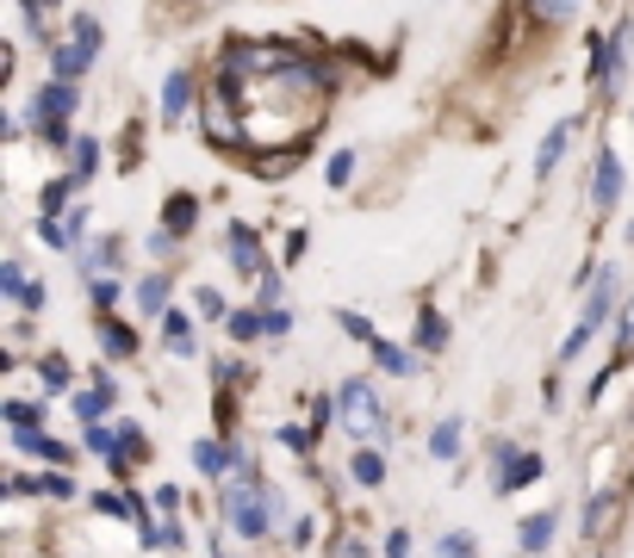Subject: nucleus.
<instances>
[{
    "label": "nucleus",
    "mask_w": 634,
    "mask_h": 558,
    "mask_svg": "<svg viewBox=\"0 0 634 558\" xmlns=\"http://www.w3.org/2000/svg\"><path fill=\"white\" fill-rule=\"evenodd\" d=\"M224 521H231V534L237 540H268L274 527V496L268 484H224Z\"/></svg>",
    "instance_id": "nucleus-1"
},
{
    "label": "nucleus",
    "mask_w": 634,
    "mask_h": 558,
    "mask_svg": "<svg viewBox=\"0 0 634 558\" xmlns=\"http://www.w3.org/2000/svg\"><path fill=\"white\" fill-rule=\"evenodd\" d=\"M75 38L69 44H50V81H69L75 87L88 69H94V56H100V44H106V25H100L94 13H75Z\"/></svg>",
    "instance_id": "nucleus-2"
},
{
    "label": "nucleus",
    "mask_w": 634,
    "mask_h": 558,
    "mask_svg": "<svg viewBox=\"0 0 634 558\" xmlns=\"http://www.w3.org/2000/svg\"><path fill=\"white\" fill-rule=\"evenodd\" d=\"M336 416H342L349 434H361V441H374V447L392 434V416H386V403L374 397L367 379H342V391H336Z\"/></svg>",
    "instance_id": "nucleus-3"
},
{
    "label": "nucleus",
    "mask_w": 634,
    "mask_h": 558,
    "mask_svg": "<svg viewBox=\"0 0 634 558\" xmlns=\"http://www.w3.org/2000/svg\"><path fill=\"white\" fill-rule=\"evenodd\" d=\"M610 317H616V267L603 261L597 267V292L585 298V310H579V329H572L566 341H560V360H579L591 348V335H597L603 323H610Z\"/></svg>",
    "instance_id": "nucleus-4"
},
{
    "label": "nucleus",
    "mask_w": 634,
    "mask_h": 558,
    "mask_svg": "<svg viewBox=\"0 0 634 558\" xmlns=\"http://www.w3.org/2000/svg\"><path fill=\"white\" fill-rule=\"evenodd\" d=\"M81 106V87H69V81H44L32 100V112H25V124H32L38 137H50V131H69V118H75Z\"/></svg>",
    "instance_id": "nucleus-5"
},
{
    "label": "nucleus",
    "mask_w": 634,
    "mask_h": 558,
    "mask_svg": "<svg viewBox=\"0 0 634 558\" xmlns=\"http://www.w3.org/2000/svg\"><path fill=\"white\" fill-rule=\"evenodd\" d=\"M492 490L498 496H517V490H529V484L541 478V453H529V447H517V441H498V453H492Z\"/></svg>",
    "instance_id": "nucleus-6"
},
{
    "label": "nucleus",
    "mask_w": 634,
    "mask_h": 558,
    "mask_svg": "<svg viewBox=\"0 0 634 558\" xmlns=\"http://www.w3.org/2000/svg\"><path fill=\"white\" fill-rule=\"evenodd\" d=\"M224 255H231V267H237L243 279H255V286L274 273V261H268V248H262V230H255V224H231V230H224Z\"/></svg>",
    "instance_id": "nucleus-7"
},
{
    "label": "nucleus",
    "mask_w": 634,
    "mask_h": 558,
    "mask_svg": "<svg viewBox=\"0 0 634 558\" xmlns=\"http://www.w3.org/2000/svg\"><path fill=\"white\" fill-rule=\"evenodd\" d=\"M622 186H628L622 155L610 149V143H597V162H591V205H597V217H610L622 205Z\"/></svg>",
    "instance_id": "nucleus-8"
},
{
    "label": "nucleus",
    "mask_w": 634,
    "mask_h": 558,
    "mask_svg": "<svg viewBox=\"0 0 634 558\" xmlns=\"http://www.w3.org/2000/svg\"><path fill=\"white\" fill-rule=\"evenodd\" d=\"M0 292L13 298V304L25 310V317H38V310L50 304V292L38 286L32 273H25V261H19V255H7V261H0Z\"/></svg>",
    "instance_id": "nucleus-9"
},
{
    "label": "nucleus",
    "mask_w": 634,
    "mask_h": 558,
    "mask_svg": "<svg viewBox=\"0 0 634 558\" xmlns=\"http://www.w3.org/2000/svg\"><path fill=\"white\" fill-rule=\"evenodd\" d=\"M112 403H119V385H112L106 372H94V385H88V391H75V397H69V410H75V422H81V428H100V422L112 416Z\"/></svg>",
    "instance_id": "nucleus-10"
},
{
    "label": "nucleus",
    "mask_w": 634,
    "mask_h": 558,
    "mask_svg": "<svg viewBox=\"0 0 634 558\" xmlns=\"http://www.w3.org/2000/svg\"><path fill=\"white\" fill-rule=\"evenodd\" d=\"M81 447L94 453V459H106L112 478H125V441H119V422H100V428H81Z\"/></svg>",
    "instance_id": "nucleus-11"
},
{
    "label": "nucleus",
    "mask_w": 634,
    "mask_h": 558,
    "mask_svg": "<svg viewBox=\"0 0 634 558\" xmlns=\"http://www.w3.org/2000/svg\"><path fill=\"white\" fill-rule=\"evenodd\" d=\"M131 298H137L143 317H156V323H162V317L175 310V304H168V298H175V279H168V273H143L137 286H131Z\"/></svg>",
    "instance_id": "nucleus-12"
},
{
    "label": "nucleus",
    "mask_w": 634,
    "mask_h": 558,
    "mask_svg": "<svg viewBox=\"0 0 634 558\" xmlns=\"http://www.w3.org/2000/svg\"><path fill=\"white\" fill-rule=\"evenodd\" d=\"M367 354H374V366L386 372V379H417V354L411 348H398V341H374V348H367Z\"/></svg>",
    "instance_id": "nucleus-13"
},
{
    "label": "nucleus",
    "mask_w": 634,
    "mask_h": 558,
    "mask_svg": "<svg viewBox=\"0 0 634 558\" xmlns=\"http://www.w3.org/2000/svg\"><path fill=\"white\" fill-rule=\"evenodd\" d=\"M187 106H193V75H187V69H175V75L162 81V124H181V118H187Z\"/></svg>",
    "instance_id": "nucleus-14"
},
{
    "label": "nucleus",
    "mask_w": 634,
    "mask_h": 558,
    "mask_svg": "<svg viewBox=\"0 0 634 558\" xmlns=\"http://www.w3.org/2000/svg\"><path fill=\"white\" fill-rule=\"evenodd\" d=\"M554 527H560V509H535V515H523V534H517V540H523V552H529V558L548 552V546H554Z\"/></svg>",
    "instance_id": "nucleus-15"
},
{
    "label": "nucleus",
    "mask_w": 634,
    "mask_h": 558,
    "mask_svg": "<svg viewBox=\"0 0 634 558\" xmlns=\"http://www.w3.org/2000/svg\"><path fill=\"white\" fill-rule=\"evenodd\" d=\"M100 354H106V360H131V354H137V329L119 323V317H100Z\"/></svg>",
    "instance_id": "nucleus-16"
},
{
    "label": "nucleus",
    "mask_w": 634,
    "mask_h": 558,
    "mask_svg": "<svg viewBox=\"0 0 634 558\" xmlns=\"http://www.w3.org/2000/svg\"><path fill=\"white\" fill-rule=\"evenodd\" d=\"M572 131H579V124H572V118H560L554 131H548V137H541V149H535V174H541V180H548V174L560 168V155H566Z\"/></svg>",
    "instance_id": "nucleus-17"
},
{
    "label": "nucleus",
    "mask_w": 634,
    "mask_h": 558,
    "mask_svg": "<svg viewBox=\"0 0 634 558\" xmlns=\"http://www.w3.org/2000/svg\"><path fill=\"white\" fill-rule=\"evenodd\" d=\"M13 447H19V453H32V459H44V465H57V472L69 465V447H63V441H50L44 428H25V434H13Z\"/></svg>",
    "instance_id": "nucleus-18"
},
{
    "label": "nucleus",
    "mask_w": 634,
    "mask_h": 558,
    "mask_svg": "<svg viewBox=\"0 0 634 558\" xmlns=\"http://www.w3.org/2000/svg\"><path fill=\"white\" fill-rule=\"evenodd\" d=\"M162 341H168V354H181V360L200 354V341H193V317H187V310H168V317H162Z\"/></svg>",
    "instance_id": "nucleus-19"
},
{
    "label": "nucleus",
    "mask_w": 634,
    "mask_h": 558,
    "mask_svg": "<svg viewBox=\"0 0 634 558\" xmlns=\"http://www.w3.org/2000/svg\"><path fill=\"white\" fill-rule=\"evenodd\" d=\"M417 348H423V354H442V348H448V317L436 304L417 310Z\"/></svg>",
    "instance_id": "nucleus-20"
},
{
    "label": "nucleus",
    "mask_w": 634,
    "mask_h": 558,
    "mask_svg": "<svg viewBox=\"0 0 634 558\" xmlns=\"http://www.w3.org/2000/svg\"><path fill=\"white\" fill-rule=\"evenodd\" d=\"M467 422L460 416H448V422H436V428H429V459H460V447H467Z\"/></svg>",
    "instance_id": "nucleus-21"
},
{
    "label": "nucleus",
    "mask_w": 634,
    "mask_h": 558,
    "mask_svg": "<svg viewBox=\"0 0 634 558\" xmlns=\"http://www.w3.org/2000/svg\"><path fill=\"white\" fill-rule=\"evenodd\" d=\"M38 379H44L50 397H63V391L75 385V366H69V354H57V348H50V354H38Z\"/></svg>",
    "instance_id": "nucleus-22"
},
{
    "label": "nucleus",
    "mask_w": 634,
    "mask_h": 558,
    "mask_svg": "<svg viewBox=\"0 0 634 558\" xmlns=\"http://www.w3.org/2000/svg\"><path fill=\"white\" fill-rule=\"evenodd\" d=\"M349 478L361 484V490H380V484H386V453L380 447H361L349 459Z\"/></svg>",
    "instance_id": "nucleus-23"
},
{
    "label": "nucleus",
    "mask_w": 634,
    "mask_h": 558,
    "mask_svg": "<svg viewBox=\"0 0 634 558\" xmlns=\"http://www.w3.org/2000/svg\"><path fill=\"white\" fill-rule=\"evenodd\" d=\"M69 193H81L75 174H57V180L38 193V217H69Z\"/></svg>",
    "instance_id": "nucleus-24"
},
{
    "label": "nucleus",
    "mask_w": 634,
    "mask_h": 558,
    "mask_svg": "<svg viewBox=\"0 0 634 558\" xmlns=\"http://www.w3.org/2000/svg\"><path fill=\"white\" fill-rule=\"evenodd\" d=\"M193 217H200V199H193V193H175V199L162 205V230H168V236H175V242H181V236H187V224H193Z\"/></svg>",
    "instance_id": "nucleus-25"
},
{
    "label": "nucleus",
    "mask_w": 634,
    "mask_h": 558,
    "mask_svg": "<svg viewBox=\"0 0 634 558\" xmlns=\"http://www.w3.org/2000/svg\"><path fill=\"white\" fill-rule=\"evenodd\" d=\"M69 174H75V186H88L100 174V143L94 137H75V149H69Z\"/></svg>",
    "instance_id": "nucleus-26"
},
{
    "label": "nucleus",
    "mask_w": 634,
    "mask_h": 558,
    "mask_svg": "<svg viewBox=\"0 0 634 558\" xmlns=\"http://www.w3.org/2000/svg\"><path fill=\"white\" fill-rule=\"evenodd\" d=\"M193 465H200V478H224V472H231V447H218V441H193Z\"/></svg>",
    "instance_id": "nucleus-27"
},
{
    "label": "nucleus",
    "mask_w": 634,
    "mask_h": 558,
    "mask_svg": "<svg viewBox=\"0 0 634 558\" xmlns=\"http://www.w3.org/2000/svg\"><path fill=\"white\" fill-rule=\"evenodd\" d=\"M274 441H280L286 453H299V459H311V447H317V428H311V422H286V428H274Z\"/></svg>",
    "instance_id": "nucleus-28"
},
{
    "label": "nucleus",
    "mask_w": 634,
    "mask_h": 558,
    "mask_svg": "<svg viewBox=\"0 0 634 558\" xmlns=\"http://www.w3.org/2000/svg\"><path fill=\"white\" fill-rule=\"evenodd\" d=\"M224 329H231V341H262V335H268V317H262V310H231V323H224Z\"/></svg>",
    "instance_id": "nucleus-29"
},
{
    "label": "nucleus",
    "mask_w": 634,
    "mask_h": 558,
    "mask_svg": "<svg viewBox=\"0 0 634 558\" xmlns=\"http://www.w3.org/2000/svg\"><path fill=\"white\" fill-rule=\"evenodd\" d=\"M38 242H44V248H81L63 217H38Z\"/></svg>",
    "instance_id": "nucleus-30"
},
{
    "label": "nucleus",
    "mask_w": 634,
    "mask_h": 558,
    "mask_svg": "<svg viewBox=\"0 0 634 558\" xmlns=\"http://www.w3.org/2000/svg\"><path fill=\"white\" fill-rule=\"evenodd\" d=\"M119 292H125V286H119L112 273H94V279H88V298H94V310H100V317H106V310L119 304Z\"/></svg>",
    "instance_id": "nucleus-31"
},
{
    "label": "nucleus",
    "mask_w": 634,
    "mask_h": 558,
    "mask_svg": "<svg viewBox=\"0 0 634 558\" xmlns=\"http://www.w3.org/2000/svg\"><path fill=\"white\" fill-rule=\"evenodd\" d=\"M336 329H342V335H355V341H367V348H374V341H380V329L367 323L361 310H336Z\"/></svg>",
    "instance_id": "nucleus-32"
},
{
    "label": "nucleus",
    "mask_w": 634,
    "mask_h": 558,
    "mask_svg": "<svg viewBox=\"0 0 634 558\" xmlns=\"http://www.w3.org/2000/svg\"><path fill=\"white\" fill-rule=\"evenodd\" d=\"M280 292H286V279H280V267H274V273L262 279V286H255V310H262V317H268V310H286V304H280Z\"/></svg>",
    "instance_id": "nucleus-33"
},
{
    "label": "nucleus",
    "mask_w": 634,
    "mask_h": 558,
    "mask_svg": "<svg viewBox=\"0 0 634 558\" xmlns=\"http://www.w3.org/2000/svg\"><path fill=\"white\" fill-rule=\"evenodd\" d=\"M119 441H125V459H150V434H143V422H119Z\"/></svg>",
    "instance_id": "nucleus-34"
},
{
    "label": "nucleus",
    "mask_w": 634,
    "mask_h": 558,
    "mask_svg": "<svg viewBox=\"0 0 634 558\" xmlns=\"http://www.w3.org/2000/svg\"><path fill=\"white\" fill-rule=\"evenodd\" d=\"M634 354V298H628V310L616 317V366Z\"/></svg>",
    "instance_id": "nucleus-35"
},
{
    "label": "nucleus",
    "mask_w": 634,
    "mask_h": 558,
    "mask_svg": "<svg viewBox=\"0 0 634 558\" xmlns=\"http://www.w3.org/2000/svg\"><path fill=\"white\" fill-rule=\"evenodd\" d=\"M355 168H361V162H355V149H336L324 174H330V186H349V180H355Z\"/></svg>",
    "instance_id": "nucleus-36"
},
{
    "label": "nucleus",
    "mask_w": 634,
    "mask_h": 558,
    "mask_svg": "<svg viewBox=\"0 0 634 558\" xmlns=\"http://www.w3.org/2000/svg\"><path fill=\"white\" fill-rule=\"evenodd\" d=\"M38 496H57V503H69V496H75V478H69V472H44V478H38Z\"/></svg>",
    "instance_id": "nucleus-37"
},
{
    "label": "nucleus",
    "mask_w": 634,
    "mask_h": 558,
    "mask_svg": "<svg viewBox=\"0 0 634 558\" xmlns=\"http://www.w3.org/2000/svg\"><path fill=\"white\" fill-rule=\"evenodd\" d=\"M0 416H7V422H13V434H25V428H38V403H7V410H0Z\"/></svg>",
    "instance_id": "nucleus-38"
},
{
    "label": "nucleus",
    "mask_w": 634,
    "mask_h": 558,
    "mask_svg": "<svg viewBox=\"0 0 634 558\" xmlns=\"http://www.w3.org/2000/svg\"><path fill=\"white\" fill-rule=\"evenodd\" d=\"M330 558H374V552H367V540H355V534H336Z\"/></svg>",
    "instance_id": "nucleus-39"
},
{
    "label": "nucleus",
    "mask_w": 634,
    "mask_h": 558,
    "mask_svg": "<svg viewBox=\"0 0 634 558\" xmlns=\"http://www.w3.org/2000/svg\"><path fill=\"white\" fill-rule=\"evenodd\" d=\"M610 503H616V496H591V503H585V534H591V540H597V527H603V515H610Z\"/></svg>",
    "instance_id": "nucleus-40"
},
{
    "label": "nucleus",
    "mask_w": 634,
    "mask_h": 558,
    "mask_svg": "<svg viewBox=\"0 0 634 558\" xmlns=\"http://www.w3.org/2000/svg\"><path fill=\"white\" fill-rule=\"evenodd\" d=\"M200 317H212V323H231V304H224V298L206 286V292H200Z\"/></svg>",
    "instance_id": "nucleus-41"
},
{
    "label": "nucleus",
    "mask_w": 634,
    "mask_h": 558,
    "mask_svg": "<svg viewBox=\"0 0 634 558\" xmlns=\"http://www.w3.org/2000/svg\"><path fill=\"white\" fill-rule=\"evenodd\" d=\"M436 552H442V558H479L467 534H442V546H436Z\"/></svg>",
    "instance_id": "nucleus-42"
},
{
    "label": "nucleus",
    "mask_w": 634,
    "mask_h": 558,
    "mask_svg": "<svg viewBox=\"0 0 634 558\" xmlns=\"http://www.w3.org/2000/svg\"><path fill=\"white\" fill-rule=\"evenodd\" d=\"M535 19H541V25H566L572 7H566V0H548V7H535Z\"/></svg>",
    "instance_id": "nucleus-43"
},
{
    "label": "nucleus",
    "mask_w": 634,
    "mask_h": 558,
    "mask_svg": "<svg viewBox=\"0 0 634 558\" xmlns=\"http://www.w3.org/2000/svg\"><path fill=\"white\" fill-rule=\"evenodd\" d=\"M305 248H311V230H286V261H305Z\"/></svg>",
    "instance_id": "nucleus-44"
},
{
    "label": "nucleus",
    "mask_w": 634,
    "mask_h": 558,
    "mask_svg": "<svg viewBox=\"0 0 634 558\" xmlns=\"http://www.w3.org/2000/svg\"><path fill=\"white\" fill-rule=\"evenodd\" d=\"M330 416H336V397H311V428L317 434L330 428Z\"/></svg>",
    "instance_id": "nucleus-45"
},
{
    "label": "nucleus",
    "mask_w": 634,
    "mask_h": 558,
    "mask_svg": "<svg viewBox=\"0 0 634 558\" xmlns=\"http://www.w3.org/2000/svg\"><path fill=\"white\" fill-rule=\"evenodd\" d=\"M386 558H411V534H405V527H392V534H386Z\"/></svg>",
    "instance_id": "nucleus-46"
},
{
    "label": "nucleus",
    "mask_w": 634,
    "mask_h": 558,
    "mask_svg": "<svg viewBox=\"0 0 634 558\" xmlns=\"http://www.w3.org/2000/svg\"><path fill=\"white\" fill-rule=\"evenodd\" d=\"M293 323H299L293 310H268V335H293Z\"/></svg>",
    "instance_id": "nucleus-47"
},
{
    "label": "nucleus",
    "mask_w": 634,
    "mask_h": 558,
    "mask_svg": "<svg viewBox=\"0 0 634 558\" xmlns=\"http://www.w3.org/2000/svg\"><path fill=\"white\" fill-rule=\"evenodd\" d=\"M212 372H218V385H243V366H237V360H212Z\"/></svg>",
    "instance_id": "nucleus-48"
},
{
    "label": "nucleus",
    "mask_w": 634,
    "mask_h": 558,
    "mask_svg": "<svg viewBox=\"0 0 634 558\" xmlns=\"http://www.w3.org/2000/svg\"><path fill=\"white\" fill-rule=\"evenodd\" d=\"M286 540H293V546H311V521H305V515H299V521L286 527Z\"/></svg>",
    "instance_id": "nucleus-49"
}]
</instances>
